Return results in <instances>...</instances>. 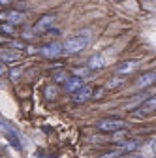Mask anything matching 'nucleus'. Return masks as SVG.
<instances>
[{
  "mask_svg": "<svg viewBox=\"0 0 156 158\" xmlns=\"http://www.w3.org/2000/svg\"><path fill=\"white\" fill-rule=\"evenodd\" d=\"M88 44H90V34L88 32H79L77 36L68 38L66 42L62 44V53H66V55H77V53H81L83 49H87Z\"/></svg>",
  "mask_w": 156,
  "mask_h": 158,
  "instance_id": "1",
  "label": "nucleus"
},
{
  "mask_svg": "<svg viewBox=\"0 0 156 158\" xmlns=\"http://www.w3.org/2000/svg\"><path fill=\"white\" fill-rule=\"evenodd\" d=\"M96 128L100 132H121L126 128V123L122 118H104V121L96 123Z\"/></svg>",
  "mask_w": 156,
  "mask_h": 158,
  "instance_id": "2",
  "label": "nucleus"
},
{
  "mask_svg": "<svg viewBox=\"0 0 156 158\" xmlns=\"http://www.w3.org/2000/svg\"><path fill=\"white\" fill-rule=\"evenodd\" d=\"M138 109H139V111H133V113H132L135 118H145L147 115H152L154 109H156V96H149Z\"/></svg>",
  "mask_w": 156,
  "mask_h": 158,
  "instance_id": "3",
  "label": "nucleus"
},
{
  "mask_svg": "<svg viewBox=\"0 0 156 158\" xmlns=\"http://www.w3.org/2000/svg\"><path fill=\"white\" fill-rule=\"evenodd\" d=\"M107 64H109V56L105 53H96V55H92L88 58V66L87 68L90 72H98V70H104Z\"/></svg>",
  "mask_w": 156,
  "mask_h": 158,
  "instance_id": "4",
  "label": "nucleus"
},
{
  "mask_svg": "<svg viewBox=\"0 0 156 158\" xmlns=\"http://www.w3.org/2000/svg\"><path fill=\"white\" fill-rule=\"evenodd\" d=\"M40 55L45 56V58H55V56H58V55H62V44H60V42L45 44V45L40 49Z\"/></svg>",
  "mask_w": 156,
  "mask_h": 158,
  "instance_id": "5",
  "label": "nucleus"
},
{
  "mask_svg": "<svg viewBox=\"0 0 156 158\" xmlns=\"http://www.w3.org/2000/svg\"><path fill=\"white\" fill-rule=\"evenodd\" d=\"M92 92H94V89H92L90 85H83L79 90H75V92H73V104H77V106H79V104H85V102H88L90 98L94 96Z\"/></svg>",
  "mask_w": 156,
  "mask_h": 158,
  "instance_id": "6",
  "label": "nucleus"
},
{
  "mask_svg": "<svg viewBox=\"0 0 156 158\" xmlns=\"http://www.w3.org/2000/svg\"><path fill=\"white\" fill-rule=\"evenodd\" d=\"M139 149H143V141H141V139H126V141H119V151H121L122 154L138 152Z\"/></svg>",
  "mask_w": 156,
  "mask_h": 158,
  "instance_id": "7",
  "label": "nucleus"
},
{
  "mask_svg": "<svg viewBox=\"0 0 156 158\" xmlns=\"http://www.w3.org/2000/svg\"><path fill=\"white\" fill-rule=\"evenodd\" d=\"M55 21H56L55 15H43L40 21L34 25V32H47V30H51V27L55 25Z\"/></svg>",
  "mask_w": 156,
  "mask_h": 158,
  "instance_id": "8",
  "label": "nucleus"
},
{
  "mask_svg": "<svg viewBox=\"0 0 156 158\" xmlns=\"http://www.w3.org/2000/svg\"><path fill=\"white\" fill-rule=\"evenodd\" d=\"M154 79H156V73L152 70L145 72V73H141L138 79H135V87H138V89H145V87H149V85L154 83Z\"/></svg>",
  "mask_w": 156,
  "mask_h": 158,
  "instance_id": "9",
  "label": "nucleus"
},
{
  "mask_svg": "<svg viewBox=\"0 0 156 158\" xmlns=\"http://www.w3.org/2000/svg\"><path fill=\"white\" fill-rule=\"evenodd\" d=\"M83 87V79L81 77H68L66 81H64V89L68 90V92H75V90H79Z\"/></svg>",
  "mask_w": 156,
  "mask_h": 158,
  "instance_id": "10",
  "label": "nucleus"
},
{
  "mask_svg": "<svg viewBox=\"0 0 156 158\" xmlns=\"http://www.w3.org/2000/svg\"><path fill=\"white\" fill-rule=\"evenodd\" d=\"M6 21L13 27V25H21L25 21V13L17 11V10H11V11H6Z\"/></svg>",
  "mask_w": 156,
  "mask_h": 158,
  "instance_id": "11",
  "label": "nucleus"
},
{
  "mask_svg": "<svg viewBox=\"0 0 156 158\" xmlns=\"http://www.w3.org/2000/svg\"><path fill=\"white\" fill-rule=\"evenodd\" d=\"M138 66H139V62H138V60H128V62H122L119 68H117V73H119V75H128V73H132Z\"/></svg>",
  "mask_w": 156,
  "mask_h": 158,
  "instance_id": "12",
  "label": "nucleus"
},
{
  "mask_svg": "<svg viewBox=\"0 0 156 158\" xmlns=\"http://www.w3.org/2000/svg\"><path fill=\"white\" fill-rule=\"evenodd\" d=\"M19 58H21V51H11V49L8 51V49H6L2 55H0V60L6 62V64H8V62H17Z\"/></svg>",
  "mask_w": 156,
  "mask_h": 158,
  "instance_id": "13",
  "label": "nucleus"
},
{
  "mask_svg": "<svg viewBox=\"0 0 156 158\" xmlns=\"http://www.w3.org/2000/svg\"><path fill=\"white\" fill-rule=\"evenodd\" d=\"M6 135H8L10 143H11L15 149H21V143H19V137H17V134H13L11 130H6Z\"/></svg>",
  "mask_w": 156,
  "mask_h": 158,
  "instance_id": "14",
  "label": "nucleus"
},
{
  "mask_svg": "<svg viewBox=\"0 0 156 158\" xmlns=\"http://www.w3.org/2000/svg\"><path fill=\"white\" fill-rule=\"evenodd\" d=\"M154 145H156V139L150 137V139L147 141V156L145 158H154Z\"/></svg>",
  "mask_w": 156,
  "mask_h": 158,
  "instance_id": "15",
  "label": "nucleus"
},
{
  "mask_svg": "<svg viewBox=\"0 0 156 158\" xmlns=\"http://www.w3.org/2000/svg\"><path fill=\"white\" fill-rule=\"evenodd\" d=\"M73 73H75V77H81V79H85V77L90 73V70H88V68H75V70H73Z\"/></svg>",
  "mask_w": 156,
  "mask_h": 158,
  "instance_id": "16",
  "label": "nucleus"
},
{
  "mask_svg": "<svg viewBox=\"0 0 156 158\" xmlns=\"http://www.w3.org/2000/svg\"><path fill=\"white\" fill-rule=\"evenodd\" d=\"M21 73H23V70L21 68H13L11 72H10V79L15 83V81H19V77H21Z\"/></svg>",
  "mask_w": 156,
  "mask_h": 158,
  "instance_id": "17",
  "label": "nucleus"
},
{
  "mask_svg": "<svg viewBox=\"0 0 156 158\" xmlns=\"http://www.w3.org/2000/svg\"><path fill=\"white\" fill-rule=\"evenodd\" d=\"M0 32L2 34H15V28L10 23H4V25H0Z\"/></svg>",
  "mask_w": 156,
  "mask_h": 158,
  "instance_id": "18",
  "label": "nucleus"
},
{
  "mask_svg": "<svg viewBox=\"0 0 156 158\" xmlns=\"http://www.w3.org/2000/svg\"><path fill=\"white\" fill-rule=\"evenodd\" d=\"M66 79H68V73H66L64 70H62V72H56V73H55V81H56V83H64Z\"/></svg>",
  "mask_w": 156,
  "mask_h": 158,
  "instance_id": "19",
  "label": "nucleus"
},
{
  "mask_svg": "<svg viewBox=\"0 0 156 158\" xmlns=\"http://www.w3.org/2000/svg\"><path fill=\"white\" fill-rule=\"evenodd\" d=\"M122 156V152L117 149V151H111V152H105V154H102L100 158H121Z\"/></svg>",
  "mask_w": 156,
  "mask_h": 158,
  "instance_id": "20",
  "label": "nucleus"
},
{
  "mask_svg": "<svg viewBox=\"0 0 156 158\" xmlns=\"http://www.w3.org/2000/svg\"><path fill=\"white\" fill-rule=\"evenodd\" d=\"M121 158H145V154H138V152H128V154H122Z\"/></svg>",
  "mask_w": 156,
  "mask_h": 158,
  "instance_id": "21",
  "label": "nucleus"
},
{
  "mask_svg": "<svg viewBox=\"0 0 156 158\" xmlns=\"http://www.w3.org/2000/svg\"><path fill=\"white\" fill-rule=\"evenodd\" d=\"M122 83V79H119V77H115V81H109L107 83V89H113V87H117V85H121Z\"/></svg>",
  "mask_w": 156,
  "mask_h": 158,
  "instance_id": "22",
  "label": "nucleus"
},
{
  "mask_svg": "<svg viewBox=\"0 0 156 158\" xmlns=\"http://www.w3.org/2000/svg\"><path fill=\"white\" fill-rule=\"evenodd\" d=\"M45 92H47V98H55V96H56V90H55V89H47Z\"/></svg>",
  "mask_w": 156,
  "mask_h": 158,
  "instance_id": "23",
  "label": "nucleus"
},
{
  "mask_svg": "<svg viewBox=\"0 0 156 158\" xmlns=\"http://www.w3.org/2000/svg\"><path fill=\"white\" fill-rule=\"evenodd\" d=\"M6 70H8V68H6V62L0 60V75H4V73H6Z\"/></svg>",
  "mask_w": 156,
  "mask_h": 158,
  "instance_id": "24",
  "label": "nucleus"
},
{
  "mask_svg": "<svg viewBox=\"0 0 156 158\" xmlns=\"http://www.w3.org/2000/svg\"><path fill=\"white\" fill-rule=\"evenodd\" d=\"M8 4H11V0H0V6H8Z\"/></svg>",
  "mask_w": 156,
  "mask_h": 158,
  "instance_id": "25",
  "label": "nucleus"
}]
</instances>
